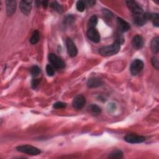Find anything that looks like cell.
I'll list each match as a JSON object with an SVG mask.
<instances>
[{
    "mask_svg": "<svg viewBox=\"0 0 159 159\" xmlns=\"http://www.w3.org/2000/svg\"><path fill=\"white\" fill-rule=\"evenodd\" d=\"M120 43L118 41H115L113 44L110 46H107L100 48L99 53L103 56L108 57L115 55L119 51Z\"/></svg>",
    "mask_w": 159,
    "mask_h": 159,
    "instance_id": "1",
    "label": "cell"
},
{
    "mask_svg": "<svg viewBox=\"0 0 159 159\" xmlns=\"http://www.w3.org/2000/svg\"><path fill=\"white\" fill-rule=\"evenodd\" d=\"M18 152L27 154L31 155H37L41 153L40 150L37 147L29 145H22L16 147Z\"/></svg>",
    "mask_w": 159,
    "mask_h": 159,
    "instance_id": "2",
    "label": "cell"
},
{
    "mask_svg": "<svg viewBox=\"0 0 159 159\" xmlns=\"http://www.w3.org/2000/svg\"><path fill=\"white\" fill-rule=\"evenodd\" d=\"M150 13H145L139 14H136L134 16V23L138 26H142L147 22L148 20H150Z\"/></svg>",
    "mask_w": 159,
    "mask_h": 159,
    "instance_id": "3",
    "label": "cell"
},
{
    "mask_svg": "<svg viewBox=\"0 0 159 159\" xmlns=\"http://www.w3.org/2000/svg\"><path fill=\"white\" fill-rule=\"evenodd\" d=\"M144 62L140 59H136L134 60L130 66V72L133 76L138 75L144 68Z\"/></svg>",
    "mask_w": 159,
    "mask_h": 159,
    "instance_id": "4",
    "label": "cell"
},
{
    "mask_svg": "<svg viewBox=\"0 0 159 159\" xmlns=\"http://www.w3.org/2000/svg\"><path fill=\"white\" fill-rule=\"evenodd\" d=\"M49 60L55 69H62L65 67V64L64 62L54 54H50L49 55Z\"/></svg>",
    "mask_w": 159,
    "mask_h": 159,
    "instance_id": "5",
    "label": "cell"
},
{
    "mask_svg": "<svg viewBox=\"0 0 159 159\" xmlns=\"http://www.w3.org/2000/svg\"><path fill=\"white\" fill-rule=\"evenodd\" d=\"M124 140L130 144H140L146 140V137L134 134H128L124 137Z\"/></svg>",
    "mask_w": 159,
    "mask_h": 159,
    "instance_id": "6",
    "label": "cell"
},
{
    "mask_svg": "<svg viewBox=\"0 0 159 159\" xmlns=\"http://www.w3.org/2000/svg\"><path fill=\"white\" fill-rule=\"evenodd\" d=\"M66 49H67V52L71 57H75L77 55V48L70 38H67L66 39Z\"/></svg>",
    "mask_w": 159,
    "mask_h": 159,
    "instance_id": "7",
    "label": "cell"
},
{
    "mask_svg": "<svg viewBox=\"0 0 159 159\" xmlns=\"http://www.w3.org/2000/svg\"><path fill=\"white\" fill-rule=\"evenodd\" d=\"M86 104V99L83 95H78L73 100V107L76 110H81Z\"/></svg>",
    "mask_w": 159,
    "mask_h": 159,
    "instance_id": "8",
    "label": "cell"
},
{
    "mask_svg": "<svg viewBox=\"0 0 159 159\" xmlns=\"http://www.w3.org/2000/svg\"><path fill=\"white\" fill-rule=\"evenodd\" d=\"M126 4L129 10L134 15L143 13V10H142V8L136 1H127Z\"/></svg>",
    "mask_w": 159,
    "mask_h": 159,
    "instance_id": "9",
    "label": "cell"
},
{
    "mask_svg": "<svg viewBox=\"0 0 159 159\" xmlns=\"http://www.w3.org/2000/svg\"><path fill=\"white\" fill-rule=\"evenodd\" d=\"M32 1H28V0H22L20 2V10L24 14L28 16L31 13L32 9Z\"/></svg>",
    "mask_w": 159,
    "mask_h": 159,
    "instance_id": "10",
    "label": "cell"
},
{
    "mask_svg": "<svg viewBox=\"0 0 159 159\" xmlns=\"http://www.w3.org/2000/svg\"><path fill=\"white\" fill-rule=\"evenodd\" d=\"M88 39L95 43H98L100 41V35L99 32L95 28H90L87 31Z\"/></svg>",
    "mask_w": 159,
    "mask_h": 159,
    "instance_id": "11",
    "label": "cell"
},
{
    "mask_svg": "<svg viewBox=\"0 0 159 159\" xmlns=\"http://www.w3.org/2000/svg\"><path fill=\"white\" fill-rule=\"evenodd\" d=\"M144 44V39L140 35H136L133 37L132 40V45L133 47L136 49H140L143 47Z\"/></svg>",
    "mask_w": 159,
    "mask_h": 159,
    "instance_id": "12",
    "label": "cell"
},
{
    "mask_svg": "<svg viewBox=\"0 0 159 159\" xmlns=\"http://www.w3.org/2000/svg\"><path fill=\"white\" fill-rule=\"evenodd\" d=\"M103 81L96 77H93L91 78L88 80L87 82V86L90 88H97L103 85Z\"/></svg>",
    "mask_w": 159,
    "mask_h": 159,
    "instance_id": "13",
    "label": "cell"
},
{
    "mask_svg": "<svg viewBox=\"0 0 159 159\" xmlns=\"http://www.w3.org/2000/svg\"><path fill=\"white\" fill-rule=\"evenodd\" d=\"M117 23H118V28L121 32H127L130 29V25L129 23L121 18L118 17L117 18Z\"/></svg>",
    "mask_w": 159,
    "mask_h": 159,
    "instance_id": "14",
    "label": "cell"
},
{
    "mask_svg": "<svg viewBox=\"0 0 159 159\" xmlns=\"http://www.w3.org/2000/svg\"><path fill=\"white\" fill-rule=\"evenodd\" d=\"M6 12L8 16H12L16 11V3L13 0H8L6 1Z\"/></svg>",
    "mask_w": 159,
    "mask_h": 159,
    "instance_id": "15",
    "label": "cell"
},
{
    "mask_svg": "<svg viewBox=\"0 0 159 159\" xmlns=\"http://www.w3.org/2000/svg\"><path fill=\"white\" fill-rule=\"evenodd\" d=\"M150 48H151L152 51L154 54H157L159 51V38L156 37L154 38L150 44Z\"/></svg>",
    "mask_w": 159,
    "mask_h": 159,
    "instance_id": "16",
    "label": "cell"
},
{
    "mask_svg": "<svg viewBox=\"0 0 159 159\" xmlns=\"http://www.w3.org/2000/svg\"><path fill=\"white\" fill-rule=\"evenodd\" d=\"M108 157L113 159H120L123 157V153L120 150H115L110 154Z\"/></svg>",
    "mask_w": 159,
    "mask_h": 159,
    "instance_id": "17",
    "label": "cell"
},
{
    "mask_svg": "<svg viewBox=\"0 0 159 159\" xmlns=\"http://www.w3.org/2000/svg\"><path fill=\"white\" fill-rule=\"evenodd\" d=\"M98 23V18L97 16L95 15H93L91 16V18H90L88 21V28H95L96 24Z\"/></svg>",
    "mask_w": 159,
    "mask_h": 159,
    "instance_id": "18",
    "label": "cell"
},
{
    "mask_svg": "<svg viewBox=\"0 0 159 159\" xmlns=\"http://www.w3.org/2000/svg\"><path fill=\"white\" fill-rule=\"evenodd\" d=\"M90 112L93 114H99L102 113V109L96 105H91L89 107Z\"/></svg>",
    "mask_w": 159,
    "mask_h": 159,
    "instance_id": "19",
    "label": "cell"
},
{
    "mask_svg": "<svg viewBox=\"0 0 159 159\" xmlns=\"http://www.w3.org/2000/svg\"><path fill=\"white\" fill-rule=\"evenodd\" d=\"M150 20L152 21L153 24L156 27L159 26V16L157 13H150Z\"/></svg>",
    "mask_w": 159,
    "mask_h": 159,
    "instance_id": "20",
    "label": "cell"
},
{
    "mask_svg": "<svg viewBox=\"0 0 159 159\" xmlns=\"http://www.w3.org/2000/svg\"><path fill=\"white\" fill-rule=\"evenodd\" d=\"M39 32L38 31H35L33 32L32 36L30 39V42L32 44H37L39 40Z\"/></svg>",
    "mask_w": 159,
    "mask_h": 159,
    "instance_id": "21",
    "label": "cell"
},
{
    "mask_svg": "<svg viewBox=\"0 0 159 159\" xmlns=\"http://www.w3.org/2000/svg\"><path fill=\"white\" fill-rule=\"evenodd\" d=\"M51 6L53 8L54 10H55V11H57L58 13H62L63 11V8L62 7V6L60 4H58L57 2L55 1V2H53Z\"/></svg>",
    "mask_w": 159,
    "mask_h": 159,
    "instance_id": "22",
    "label": "cell"
},
{
    "mask_svg": "<svg viewBox=\"0 0 159 159\" xmlns=\"http://www.w3.org/2000/svg\"><path fill=\"white\" fill-rule=\"evenodd\" d=\"M86 7V4L83 1H78L77 3V9L80 12L84 11Z\"/></svg>",
    "mask_w": 159,
    "mask_h": 159,
    "instance_id": "23",
    "label": "cell"
},
{
    "mask_svg": "<svg viewBox=\"0 0 159 159\" xmlns=\"http://www.w3.org/2000/svg\"><path fill=\"white\" fill-rule=\"evenodd\" d=\"M40 72V69L39 67L38 66H33L32 67L31 69V73L32 75V76H37V75L39 74Z\"/></svg>",
    "mask_w": 159,
    "mask_h": 159,
    "instance_id": "24",
    "label": "cell"
},
{
    "mask_svg": "<svg viewBox=\"0 0 159 159\" xmlns=\"http://www.w3.org/2000/svg\"><path fill=\"white\" fill-rule=\"evenodd\" d=\"M46 72L47 75L50 77H52L54 75V67L51 65H47L46 66Z\"/></svg>",
    "mask_w": 159,
    "mask_h": 159,
    "instance_id": "25",
    "label": "cell"
},
{
    "mask_svg": "<svg viewBox=\"0 0 159 159\" xmlns=\"http://www.w3.org/2000/svg\"><path fill=\"white\" fill-rule=\"evenodd\" d=\"M151 62L152 64L153 65L154 67L156 69V70H158V58L155 57H153L151 59Z\"/></svg>",
    "mask_w": 159,
    "mask_h": 159,
    "instance_id": "26",
    "label": "cell"
},
{
    "mask_svg": "<svg viewBox=\"0 0 159 159\" xmlns=\"http://www.w3.org/2000/svg\"><path fill=\"white\" fill-rule=\"evenodd\" d=\"M66 106V104L62 102H57L54 105V107L56 109L65 108Z\"/></svg>",
    "mask_w": 159,
    "mask_h": 159,
    "instance_id": "27",
    "label": "cell"
},
{
    "mask_svg": "<svg viewBox=\"0 0 159 159\" xmlns=\"http://www.w3.org/2000/svg\"><path fill=\"white\" fill-rule=\"evenodd\" d=\"M40 82V80L39 79H37V78H35V79H33L32 82H31V86L33 88H36L39 85V83Z\"/></svg>",
    "mask_w": 159,
    "mask_h": 159,
    "instance_id": "28",
    "label": "cell"
},
{
    "mask_svg": "<svg viewBox=\"0 0 159 159\" xmlns=\"http://www.w3.org/2000/svg\"><path fill=\"white\" fill-rule=\"evenodd\" d=\"M104 12H105V16H107L108 18H111L113 17V14L110 11H107V10H105Z\"/></svg>",
    "mask_w": 159,
    "mask_h": 159,
    "instance_id": "29",
    "label": "cell"
},
{
    "mask_svg": "<svg viewBox=\"0 0 159 159\" xmlns=\"http://www.w3.org/2000/svg\"><path fill=\"white\" fill-rule=\"evenodd\" d=\"M86 5H88V6H93L95 4L96 1H84Z\"/></svg>",
    "mask_w": 159,
    "mask_h": 159,
    "instance_id": "30",
    "label": "cell"
},
{
    "mask_svg": "<svg viewBox=\"0 0 159 159\" xmlns=\"http://www.w3.org/2000/svg\"><path fill=\"white\" fill-rule=\"evenodd\" d=\"M108 109H109V110H110V111H114L115 110V109H116L115 104H113V103H110V104H109V105H108Z\"/></svg>",
    "mask_w": 159,
    "mask_h": 159,
    "instance_id": "31",
    "label": "cell"
},
{
    "mask_svg": "<svg viewBox=\"0 0 159 159\" xmlns=\"http://www.w3.org/2000/svg\"><path fill=\"white\" fill-rule=\"evenodd\" d=\"M41 4L43 5V6L44 7V8H46L48 5H49V1H42L41 2Z\"/></svg>",
    "mask_w": 159,
    "mask_h": 159,
    "instance_id": "32",
    "label": "cell"
}]
</instances>
